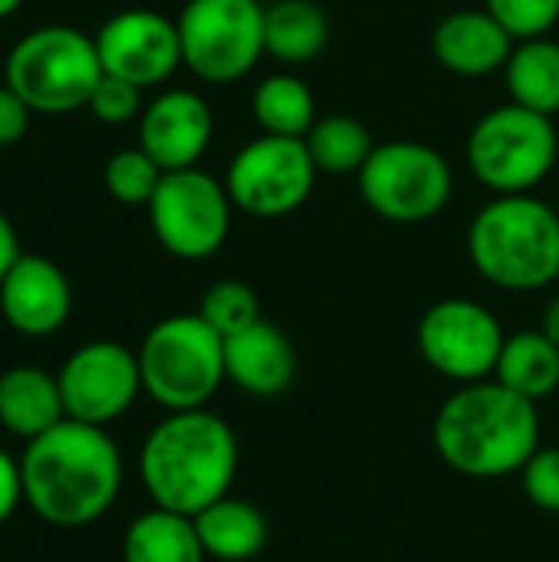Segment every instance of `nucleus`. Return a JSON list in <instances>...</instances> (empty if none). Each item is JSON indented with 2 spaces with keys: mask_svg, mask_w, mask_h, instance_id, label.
Segmentation results:
<instances>
[{
  "mask_svg": "<svg viewBox=\"0 0 559 562\" xmlns=\"http://www.w3.org/2000/svg\"><path fill=\"white\" fill-rule=\"evenodd\" d=\"M20 477L23 504L36 520L56 530H82L115 507L125 464L105 428L63 418L56 428L26 441Z\"/></svg>",
  "mask_w": 559,
  "mask_h": 562,
  "instance_id": "obj_1",
  "label": "nucleus"
},
{
  "mask_svg": "<svg viewBox=\"0 0 559 562\" xmlns=\"http://www.w3.org/2000/svg\"><path fill=\"white\" fill-rule=\"evenodd\" d=\"M237 468V431L211 408L165 412L138 448V481L152 507L185 517L227 497Z\"/></svg>",
  "mask_w": 559,
  "mask_h": 562,
  "instance_id": "obj_2",
  "label": "nucleus"
},
{
  "mask_svg": "<svg viewBox=\"0 0 559 562\" xmlns=\"http://www.w3.org/2000/svg\"><path fill=\"white\" fill-rule=\"evenodd\" d=\"M432 441L445 468L461 477H511L540 448V412L497 379L458 385L435 415Z\"/></svg>",
  "mask_w": 559,
  "mask_h": 562,
  "instance_id": "obj_3",
  "label": "nucleus"
},
{
  "mask_svg": "<svg viewBox=\"0 0 559 562\" xmlns=\"http://www.w3.org/2000/svg\"><path fill=\"white\" fill-rule=\"evenodd\" d=\"M468 257L501 290H544L559 280V214L534 191L494 194L468 227Z\"/></svg>",
  "mask_w": 559,
  "mask_h": 562,
  "instance_id": "obj_4",
  "label": "nucleus"
},
{
  "mask_svg": "<svg viewBox=\"0 0 559 562\" xmlns=\"http://www.w3.org/2000/svg\"><path fill=\"white\" fill-rule=\"evenodd\" d=\"M102 76L96 36L66 23L30 30L3 59V82L33 109V115L86 109Z\"/></svg>",
  "mask_w": 559,
  "mask_h": 562,
  "instance_id": "obj_5",
  "label": "nucleus"
},
{
  "mask_svg": "<svg viewBox=\"0 0 559 562\" xmlns=\"http://www.w3.org/2000/svg\"><path fill=\"white\" fill-rule=\"evenodd\" d=\"M138 352L142 389L165 412L208 408L227 382L224 336L198 313H175L158 319Z\"/></svg>",
  "mask_w": 559,
  "mask_h": 562,
  "instance_id": "obj_6",
  "label": "nucleus"
},
{
  "mask_svg": "<svg viewBox=\"0 0 559 562\" xmlns=\"http://www.w3.org/2000/svg\"><path fill=\"white\" fill-rule=\"evenodd\" d=\"M465 155L488 191L530 194L557 168L559 135L550 115L507 102L474 122Z\"/></svg>",
  "mask_w": 559,
  "mask_h": 562,
  "instance_id": "obj_7",
  "label": "nucleus"
},
{
  "mask_svg": "<svg viewBox=\"0 0 559 562\" xmlns=\"http://www.w3.org/2000/svg\"><path fill=\"white\" fill-rule=\"evenodd\" d=\"M359 194L382 221L422 224L448 207L455 171L448 158L425 142H382L359 171Z\"/></svg>",
  "mask_w": 559,
  "mask_h": 562,
  "instance_id": "obj_8",
  "label": "nucleus"
},
{
  "mask_svg": "<svg viewBox=\"0 0 559 562\" xmlns=\"http://www.w3.org/2000/svg\"><path fill=\"white\" fill-rule=\"evenodd\" d=\"M267 3L260 0H188L178 16L181 59L211 86L244 79L267 53Z\"/></svg>",
  "mask_w": 559,
  "mask_h": 562,
  "instance_id": "obj_9",
  "label": "nucleus"
},
{
  "mask_svg": "<svg viewBox=\"0 0 559 562\" xmlns=\"http://www.w3.org/2000/svg\"><path fill=\"white\" fill-rule=\"evenodd\" d=\"M316 165L303 138L260 132L244 148L234 151L224 184L237 211L257 221H280L297 214L313 188Z\"/></svg>",
  "mask_w": 559,
  "mask_h": 562,
  "instance_id": "obj_10",
  "label": "nucleus"
},
{
  "mask_svg": "<svg viewBox=\"0 0 559 562\" xmlns=\"http://www.w3.org/2000/svg\"><path fill=\"white\" fill-rule=\"evenodd\" d=\"M234 201L227 184L201 168L165 171L148 201V224L155 240L178 260L214 257L231 234Z\"/></svg>",
  "mask_w": 559,
  "mask_h": 562,
  "instance_id": "obj_11",
  "label": "nucleus"
},
{
  "mask_svg": "<svg viewBox=\"0 0 559 562\" xmlns=\"http://www.w3.org/2000/svg\"><path fill=\"white\" fill-rule=\"evenodd\" d=\"M504 339L507 333L501 319L468 296L432 303L415 329V346L425 366L455 385L494 379Z\"/></svg>",
  "mask_w": 559,
  "mask_h": 562,
  "instance_id": "obj_12",
  "label": "nucleus"
},
{
  "mask_svg": "<svg viewBox=\"0 0 559 562\" xmlns=\"http://www.w3.org/2000/svg\"><path fill=\"white\" fill-rule=\"evenodd\" d=\"M66 418L109 428L132 412L142 389L138 352L115 339H92L69 352L56 372Z\"/></svg>",
  "mask_w": 559,
  "mask_h": 562,
  "instance_id": "obj_13",
  "label": "nucleus"
},
{
  "mask_svg": "<svg viewBox=\"0 0 559 562\" xmlns=\"http://www.w3.org/2000/svg\"><path fill=\"white\" fill-rule=\"evenodd\" d=\"M96 49L105 76H119L138 89L161 86L185 66L178 20L145 7L109 16L96 33Z\"/></svg>",
  "mask_w": 559,
  "mask_h": 562,
  "instance_id": "obj_14",
  "label": "nucleus"
},
{
  "mask_svg": "<svg viewBox=\"0 0 559 562\" xmlns=\"http://www.w3.org/2000/svg\"><path fill=\"white\" fill-rule=\"evenodd\" d=\"M0 316L16 336H56L72 316V286L63 267L40 254H20L0 280Z\"/></svg>",
  "mask_w": 559,
  "mask_h": 562,
  "instance_id": "obj_15",
  "label": "nucleus"
},
{
  "mask_svg": "<svg viewBox=\"0 0 559 562\" xmlns=\"http://www.w3.org/2000/svg\"><path fill=\"white\" fill-rule=\"evenodd\" d=\"M214 138V112L194 89H165L138 115V145L161 171L198 168Z\"/></svg>",
  "mask_w": 559,
  "mask_h": 562,
  "instance_id": "obj_16",
  "label": "nucleus"
},
{
  "mask_svg": "<svg viewBox=\"0 0 559 562\" xmlns=\"http://www.w3.org/2000/svg\"><path fill=\"white\" fill-rule=\"evenodd\" d=\"M224 372L234 389L254 398H277L297 379V352L287 333L267 319L224 339Z\"/></svg>",
  "mask_w": 559,
  "mask_h": 562,
  "instance_id": "obj_17",
  "label": "nucleus"
},
{
  "mask_svg": "<svg viewBox=\"0 0 559 562\" xmlns=\"http://www.w3.org/2000/svg\"><path fill=\"white\" fill-rule=\"evenodd\" d=\"M514 43L517 40L488 10H455L432 33L435 59L448 72L468 79L504 69L514 53Z\"/></svg>",
  "mask_w": 559,
  "mask_h": 562,
  "instance_id": "obj_18",
  "label": "nucleus"
},
{
  "mask_svg": "<svg viewBox=\"0 0 559 562\" xmlns=\"http://www.w3.org/2000/svg\"><path fill=\"white\" fill-rule=\"evenodd\" d=\"M66 418L59 379L40 366H10L0 372V428L23 445Z\"/></svg>",
  "mask_w": 559,
  "mask_h": 562,
  "instance_id": "obj_19",
  "label": "nucleus"
},
{
  "mask_svg": "<svg viewBox=\"0 0 559 562\" xmlns=\"http://www.w3.org/2000/svg\"><path fill=\"white\" fill-rule=\"evenodd\" d=\"M191 520H194V530L201 537L208 560L217 562L254 560L264 553L267 537H270L264 510L244 497H234V494L214 501L211 507H204Z\"/></svg>",
  "mask_w": 559,
  "mask_h": 562,
  "instance_id": "obj_20",
  "label": "nucleus"
},
{
  "mask_svg": "<svg viewBox=\"0 0 559 562\" xmlns=\"http://www.w3.org/2000/svg\"><path fill=\"white\" fill-rule=\"evenodd\" d=\"M122 562H208V553L191 517L148 507L125 527Z\"/></svg>",
  "mask_w": 559,
  "mask_h": 562,
  "instance_id": "obj_21",
  "label": "nucleus"
},
{
  "mask_svg": "<svg viewBox=\"0 0 559 562\" xmlns=\"http://www.w3.org/2000/svg\"><path fill=\"white\" fill-rule=\"evenodd\" d=\"M267 53L287 66L313 63L329 43V20L313 0H273L264 16Z\"/></svg>",
  "mask_w": 559,
  "mask_h": 562,
  "instance_id": "obj_22",
  "label": "nucleus"
},
{
  "mask_svg": "<svg viewBox=\"0 0 559 562\" xmlns=\"http://www.w3.org/2000/svg\"><path fill=\"white\" fill-rule=\"evenodd\" d=\"M511 102L540 115L559 112V43L550 36L517 40L507 66L501 69Z\"/></svg>",
  "mask_w": 559,
  "mask_h": 562,
  "instance_id": "obj_23",
  "label": "nucleus"
},
{
  "mask_svg": "<svg viewBox=\"0 0 559 562\" xmlns=\"http://www.w3.org/2000/svg\"><path fill=\"white\" fill-rule=\"evenodd\" d=\"M494 379L530 402L550 398L559 389V346L544 336V329H521L507 336Z\"/></svg>",
  "mask_w": 559,
  "mask_h": 562,
  "instance_id": "obj_24",
  "label": "nucleus"
},
{
  "mask_svg": "<svg viewBox=\"0 0 559 562\" xmlns=\"http://www.w3.org/2000/svg\"><path fill=\"white\" fill-rule=\"evenodd\" d=\"M250 112L260 132L287 138H306V132L320 119L313 89L293 72H273L260 79L250 95Z\"/></svg>",
  "mask_w": 559,
  "mask_h": 562,
  "instance_id": "obj_25",
  "label": "nucleus"
},
{
  "mask_svg": "<svg viewBox=\"0 0 559 562\" xmlns=\"http://www.w3.org/2000/svg\"><path fill=\"white\" fill-rule=\"evenodd\" d=\"M303 142L320 175H359L376 148L372 132L353 115L316 119Z\"/></svg>",
  "mask_w": 559,
  "mask_h": 562,
  "instance_id": "obj_26",
  "label": "nucleus"
},
{
  "mask_svg": "<svg viewBox=\"0 0 559 562\" xmlns=\"http://www.w3.org/2000/svg\"><path fill=\"white\" fill-rule=\"evenodd\" d=\"M165 171L161 165L142 148V145H132V148H119L109 155L105 161V171H102V181H105V191L119 201V204H145L155 198L158 184H161Z\"/></svg>",
  "mask_w": 559,
  "mask_h": 562,
  "instance_id": "obj_27",
  "label": "nucleus"
},
{
  "mask_svg": "<svg viewBox=\"0 0 559 562\" xmlns=\"http://www.w3.org/2000/svg\"><path fill=\"white\" fill-rule=\"evenodd\" d=\"M198 316L211 329H217L224 339L247 329V326H254L257 319H264L260 316V300H257L254 286L244 283V280H217V283H211L204 290L201 303H198Z\"/></svg>",
  "mask_w": 559,
  "mask_h": 562,
  "instance_id": "obj_28",
  "label": "nucleus"
},
{
  "mask_svg": "<svg viewBox=\"0 0 559 562\" xmlns=\"http://www.w3.org/2000/svg\"><path fill=\"white\" fill-rule=\"evenodd\" d=\"M484 10L514 36H550L559 23V0H484Z\"/></svg>",
  "mask_w": 559,
  "mask_h": 562,
  "instance_id": "obj_29",
  "label": "nucleus"
},
{
  "mask_svg": "<svg viewBox=\"0 0 559 562\" xmlns=\"http://www.w3.org/2000/svg\"><path fill=\"white\" fill-rule=\"evenodd\" d=\"M521 491L537 510L559 514V448L540 445L534 451V458L521 468Z\"/></svg>",
  "mask_w": 559,
  "mask_h": 562,
  "instance_id": "obj_30",
  "label": "nucleus"
},
{
  "mask_svg": "<svg viewBox=\"0 0 559 562\" xmlns=\"http://www.w3.org/2000/svg\"><path fill=\"white\" fill-rule=\"evenodd\" d=\"M142 92L145 89H138V86H132V82H125L119 76H102L99 86L92 89L86 109L99 122H105V125H125L135 115H142V109H145L142 105Z\"/></svg>",
  "mask_w": 559,
  "mask_h": 562,
  "instance_id": "obj_31",
  "label": "nucleus"
},
{
  "mask_svg": "<svg viewBox=\"0 0 559 562\" xmlns=\"http://www.w3.org/2000/svg\"><path fill=\"white\" fill-rule=\"evenodd\" d=\"M30 119H33V109L3 82L0 86V148L16 145L30 132Z\"/></svg>",
  "mask_w": 559,
  "mask_h": 562,
  "instance_id": "obj_32",
  "label": "nucleus"
},
{
  "mask_svg": "<svg viewBox=\"0 0 559 562\" xmlns=\"http://www.w3.org/2000/svg\"><path fill=\"white\" fill-rule=\"evenodd\" d=\"M23 504V477H20V458L0 448V527L16 514Z\"/></svg>",
  "mask_w": 559,
  "mask_h": 562,
  "instance_id": "obj_33",
  "label": "nucleus"
},
{
  "mask_svg": "<svg viewBox=\"0 0 559 562\" xmlns=\"http://www.w3.org/2000/svg\"><path fill=\"white\" fill-rule=\"evenodd\" d=\"M20 254H23V250H20L16 227H13V221L7 217V211L0 207V280H3V273L16 263Z\"/></svg>",
  "mask_w": 559,
  "mask_h": 562,
  "instance_id": "obj_34",
  "label": "nucleus"
},
{
  "mask_svg": "<svg viewBox=\"0 0 559 562\" xmlns=\"http://www.w3.org/2000/svg\"><path fill=\"white\" fill-rule=\"evenodd\" d=\"M540 329H544V336H547L550 342H557L559 346V296H554V300L547 303L544 319H540Z\"/></svg>",
  "mask_w": 559,
  "mask_h": 562,
  "instance_id": "obj_35",
  "label": "nucleus"
},
{
  "mask_svg": "<svg viewBox=\"0 0 559 562\" xmlns=\"http://www.w3.org/2000/svg\"><path fill=\"white\" fill-rule=\"evenodd\" d=\"M23 7V0H0V20H7L10 13H16Z\"/></svg>",
  "mask_w": 559,
  "mask_h": 562,
  "instance_id": "obj_36",
  "label": "nucleus"
}]
</instances>
